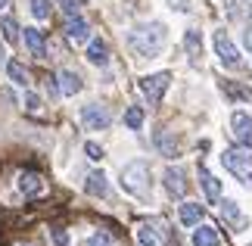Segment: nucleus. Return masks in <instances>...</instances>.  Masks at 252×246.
<instances>
[{
    "mask_svg": "<svg viewBox=\"0 0 252 246\" xmlns=\"http://www.w3.org/2000/svg\"><path fill=\"white\" fill-rule=\"evenodd\" d=\"M168 44V28L162 22H143V25H134L128 32V47L134 56H140V60H153V56H159L165 50Z\"/></svg>",
    "mask_w": 252,
    "mask_h": 246,
    "instance_id": "1",
    "label": "nucleus"
},
{
    "mask_svg": "<svg viewBox=\"0 0 252 246\" xmlns=\"http://www.w3.org/2000/svg\"><path fill=\"white\" fill-rule=\"evenodd\" d=\"M122 190L131 193V196H140L147 200L150 196V162L143 159H134L122 169Z\"/></svg>",
    "mask_w": 252,
    "mask_h": 246,
    "instance_id": "2",
    "label": "nucleus"
},
{
    "mask_svg": "<svg viewBox=\"0 0 252 246\" xmlns=\"http://www.w3.org/2000/svg\"><path fill=\"white\" fill-rule=\"evenodd\" d=\"M221 162L230 175H237V181H243L249 190H252V146H234V150H224L221 153Z\"/></svg>",
    "mask_w": 252,
    "mask_h": 246,
    "instance_id": "3",
    "label": "nucleus"
},
{
    "mask_svg": "<svg viewBox=\"0 0 252 246\" xmlns=\"http://www.w3.org/2000/svg\"><path fill=\"white\" fill-rule=\"evenodd\" d=\"M212 44H215V53H218V60H221V66L224 69H240V50L234 47V41H230V35L221 28V32H215L212 35Z\"/></svg>",
    "mask_w": 252,
    "mask_h": 246,
    "instance_id": "4",
    "label": "nucleus"
},
{
    "mask_svg": "<svg viewBox=\"0 0 252 246\" xmlns=\"http://www.w3.org/2000/svg\"><path fill=\"white\" fill-rule=\"evenodd\" d=\"M168 84H171V75H168V72H156V75H147V78L140 81V91L147 94L150 103H162V97H165Z\"/></svg>",
    "mask_w": 252,
    "mask_h": 246,
    "instance_id": "5",
    "label": "nucleus"
},
{
    "mask_svg": "<svg viewBox=\"0 0 252 246\" xmlns=\"http://www.w3.org/2000/svg\"><path fill=\"white\" fill-rule=\"evenodd\" d=\"M109 122H112V115L106 112V106H100V103H91V106L81 109V125L87 131H103V128H109Z\"/></svg>",
    "mask_w": 252,
    "mask_h": 246,
    "instance_id": "6",
    "label": "nucleus"
},
{
    "mask_svg": "<svg viewBox=\"0 0 252 246\" xmlns=\"http://www.w3.org/2000/svg\"><path fill=\"white\" fill-rule=\"evenodd\" d=\"M230 128H234V137L240 143L252 146V115L249 112H234L230 115Z\"/></svg>",
    "mask_w": 252,
    "mask_h": 246,
    "instance_id": "7",
    "label": "nucleus"
},
{
    "mask_svg": "<svg viewBox=\"0 0 252 246\" xmlns=\"http://www.w3.org/2000/svg\"><path fill=\"white\" fill-rule=\"evenodd\" d=\"M65 37H69L72 44H87L91 41V25H87L81 16H69V22H65Z\"/></svg>",
    "mask_w": 252,
    "mask_h": 246,
    "instance_id": "8",
    "label": "nucleus"
},
{
    "mask_svg": "<svg viewBox=\"0 0 252 246\" xmlns=\"http://www.w3.org/2000/svg\"><path fill=\"white\" fill-rule=\"evenodd\" d=\"M165 190L171 196H184V193H187V175H184L178 165L165 169Z\"/></svg>",
    "mask_w": 252,
    "mask_h": 246,
    "instance_id": "9",
    "label": "nucleus"
},
{
    "mask_svg": "<svg viewBox=\"0 0 252 246\" xmlns=\"http://www.w3.org/2000/svg\"><path fill=\"white\" fill-rule=\"evenodd\" d=\"M87 63H94V66L109 63V47H106V41H100V37L87 41Z\"/></svg>",
    "mask_w": 252,
    "mask_h": 246,
    "instance_id": "10",
    "label": "nucleus"
},
{
    "mask_svg": "<svg viewBox=\"0 0 252 246\" xmlns=\"http://www.w3.org/2000/svg\"><path fill=\"white\" fill-rule=\"evenodd\" d=\"M19 190H22L25 196H37V193H44V181H41V175H34V172H22V175H19Z\"/></svg>",
    "mask_w": 252,
    "mask_h": 246,
    "instance_id": "11",
    "label": "nucleus"
},
{
    "mask_svg": "<svg viewBox=\"0 0 252 246\" xmlns=\"http://www.w3.org/2000/svg\"><path fill=\"white\" fill-rule=\"evenodd\" d=\"M218 243H221V234L212 224H199L193 231V246H218Z\"/></svg>",
    "mask_w": 252,
    "mask_h": 246,
    "instance_id": "12",
    "label": "nucleus"
},
{
    "mask_svg": "<svg viewBox=\"0 0 252 246\" xmlns=\"http://www.w3.org/2000/svg\"><path fill=\"white\" fill-rule=\"evenodd\" d=\"M25 44H28V50H32V56H37V60H44V56H47L44 32H37V28H25Z\"/></svg>",
    "mask_w": 252,
    "mask_h": 246,
    "instance_id": "13",
    "label": "nucleus"
},
{
    "mask_svg": "<svg viewBox=\"0 0 252 246\" xmlns=\"http://www.w3.org/2000/svg\"><path fill=\"white\" fill-rule=\"evenodd\" d=\"M202 215H206V209H202L199 203H184L181 209H178V218H181V224H199L202 221Z\"/></svg>",
    "mask_w": 252,
    "mask_h": 246,
    "instance_id": "14",
    "label": "nucleus"
},
{
    "mask_svg": "<svg viewBox=\"0 0 252 246\" xmlns=\"http://www.w3.org/2000/svg\"><path fill=\"white\" fill-rule=\"evenodd\" d=\"M199 181H202V190H206L209 200L218 203V200H221V181L215 178V175H209L206 169H199Z\"/></svg>",
    "mask_w": 252,
    "mask_h": 246,
    "instance_id": "15",
    "label": "nucleus"
},
{
    "mask_svg": "<svg viewBox=\"0 0 252 246\" xmlns=\"http://www.w3.org/2000/svg\"><path fill=\"white\" fill-rule=\"evenodd\" d=\"M78 91H81V78L75 75V72H69V69L60 72V94L63 97H75Z\"/></svg>",
    "mask_w": 252,
    "mask_h": 246,
    "instance_id": "16",
    "label": "nucleus"
},
{
    "mask_svg": "<svg viewBox=\"0 0 252 246\" xmlns=\"http://www.w3.org/2000/svg\"><path fill=\"white\" fill-rule=\"evenodd\" d=\"M84 190L91 193V196H106V190H109V184H106V175H103V172H94V175H87V181H84Z\"/></svg>",
    "mask_w": 252,
    "mask_h": 246,
    "instance_id": "17",
    "label": "nucleus"
},
{
    "mask_svg": "<svg viewBox=\"0 0 252 246\" xmlns=\"http://www.w3.org/2000/svg\"><path fill=\"white\" fill-rule=\"evenodd\" d=\"M6 75H9V81L19 84V87H28V69L22 63H16V60H9L6 63Z\"/></svg>",
    "mask_w": 252,
    "mask_h": 246,
    "instance_id": "18",
    "label": "nucleus"
},
{
    "mask_svg": "<svg viewBox=\"0 0 252 246\" xmlns=\"http://www.w3.org/2000/svg\"><path fill=\"white\" fill-rule=\"evenodd\" d=\"M0 32H3V41H6V44H16L22 28H19V22H16L13 16H3V19H0Z\"/></svg>",
    "mask_w": 252,
    "mask_h": 246,
    "instance_id": "19",
    "label": "nucleus"
},
{
    "mask_svg": "<svg viewBox=\"0 0 252 246\" xmlns=\"http://www.w3.org/2000/svg\"><path fill=\"white\" fill-rule=\"evenodd\" d=\"M221 215H224V218H227L230 224H234V228H237V224H240V228L246 224L243 212H240V206H237V203H230V200H224V203H221Z\"/></svg>",
    "mask_w": 252,
    "mask_h": 246,
    "instance_id": "20",
    "label": "nucleus"
},
{
    "mask_svg": "<svg viewBox=\"0 0 252 246\" xmlns=\"http://www.w3.org/2000/svg\"><path fill=\"white\" fill-rule=\"evenodd\" d=\"M184 47H187V53L196 60V56H202V35L196 32V28H190L187 35H184Z\"/></svg>",
    "mask_w": 252,
    "mask_h": 246,
    "instance_id": "21",
    "label": "nucleus"
},
{
    "mask_svg": "<svg viewBox=\"0 0 252 246\" xmlns=\"http://www.w3.org/2000/svg\"><path fill=\"white\" fill-rule=\"evenodd\" d=\"M156 146H159L165 156H178V141H171L168 131H159V134H156Z\"/></svg>",
    "mask_w": 252,
    "mask_h": 246,
    "instance_id": "22",
    "label": "nucleus"
},
{
    "mask_svg": "<svg viewBox=\"0 0 252 246\" xmlns=\"http://www.w3.org/2000/svg\"><path fill=\"white\" fill-rule=\"evenodd\" d=\"M134 237H137V246H156V231H153L150 224H140V228L134 231Z\"/></svg>",
    "mask_w": 252,
    "mask_h": 246,
    "instance_id": "23",
    "label": "nucleus"
},
{
    "mask_svg": "<svg viewBox=\"0 0 252 246\" xmlns=\"http://www.w3.org/2000/svg\"><path fill=\"white\" fill-rule=\"evenodd\" d=\"M125 125H128L131 131H137V128L143 125V109H140V106H128V112H125Z\"/></svg>",
    "mask_w": 252,
    "mask_h": 246,
    "instance_id": "24",
    "label": "nucleus"
},
{
    "mask_svg": "<svg viewBox=\"0 0 252 246\" xmlns=\"http://www.w3.org/2000/svg\"><path fill=\"white\" fill-rule=\"evenodd\" d=\"M252 13V6L249 3H240V0H227V16L230 19H246Z\"/></svg>",
    "mask_w": 252,
    "mask_h": 246,
    "instance_id": "25",
    "label": "nucleus"
},
{
    "mask_svg": "<svg viewBox=\"0 0 252 246\" xmlns=\"http://www.w3.org/2000/svg\"><path fill=\"white\" fill-rule=\"evenodd\" d=\"M32 16L34 19H50V0H32Z\"/></svg>",
    "mask_w": 252,
    "mask_h": 246,
    "instance_id": "26",
    "label": "nucleus"
},
{
    "mask_svg": "<svg viewBox=\"0 0 252 246\" xmlns=\"http://www.w3.org/2000/svg\"><path fill=\"white\" fill-rule=\"evenodd\" d=\"M87 246H115L109 234H103V231H96L94 237H87Z\"/></svg>",
    "mask_w": 252,
    "mask_h": 246,
    "instance_id": "27",
    "label": "nucleus"
},
{
    "mask_svg": "<svg viewBox=\"0 0 252 246\" xmlns=\"http://www.w3.org/2000/svg\"><path fill=\"white\" fill-rule=\"evenodd\" d=\"M84 153H87V159H94V162H100V159H103V146H100V143H94V141H91V143H84Z\"/></svg>",
    "mask_w": 252,
    "mask_h": 246,
    "instance_id": "28",
    "label": "nucleus"
},
{
    "mask_svg": "<svg viewBox=\"0 0 252 246\" xmlns=\"http://www.w3.org/2000/svg\"><path fill=\"white\" fill-rule=\"evenodd\" d=\"M65 16H81V0H60Z\"/></svg>",
    "mask_w": 252,
    "mask_h": 246,
    "instance_id": "29",
    "label": "nucleus"
},
{
    "mask_svg": "<svg viewBox=\"0 0 252 246\" xmlns=\"http://www.w3.org/2000/svg\"><path fill=\"white\" fill-rule=\"evenodd\" d=\"M53 243L56 246H69V234H65L63 228H53Z\"/></svg>",
    "mask_w": 252,
    "mask_h": 246,
    "instance_id": "30",
    "label": "nucleus"
},
{
    "mask_svg": "<svg viewBox=\"0 0 252 246\" xmlns=\"http://www.w3.org/2000/svg\"><path fill=\"white\" fill-rule=\"evenodd\" d=\"M25 106H28L32 112H37V109H41V97H37V94H28V97H25Z\"/></svg>",
    "mask_w": 252,
    "mask_h": 246,
    "instance_id": "31",
    "label": "nucleus"
},
{
    "mask_svg": "<svg viewBox=\"0 0 252 246\" xmlns=\"http://www.w3.org/2000/svg\"><path fill=\"white\" fill-rule=\"evenodd\" d=\"M171 9H178V13H190V0H171Z\"/></svg>",
    "mask_w": 252,
    "mask_h": 246,
    "instance_id": "32",
    "label": "nucleus"
},
{
    "mask_svg": "<svg viewBox=\"0 0 252 246\" xmlns=\"http://www.w3.org/2000/svg\"><path fill=\"white\" fill-rule=\"evenodd\" d=\"M243 44H246V50L252 53V25H246V32H243Z\"/></svg>",
    "mask_w": 252,
    "mask_h": 246,
    "instance_id": "33",
    "label": "nucleus"
},
{
    "mask_svg": "<svg viewBox=\"0 0 252 246\" xmlns=\"http://www.w3.org/2000/svg\"><path fill=\"white\" fill-rule=\"evenodd\" d=\"M3 6H9V0H0V9H3Z\"/></svg>",
    "mask_w": 252,
    "mask_h": 246,
    "instance_id": "34",
    "label": "nucleus"
},
{
    "mask_svg": "<svg viewBox=\"0 0 252 246\" xmlns=\"http://www.w3.org/2000/svg\"><path fill=\"white\" fill-rule=\"evenodd\" d=\"M19 246H25V243H19Z\"/></svg>",
    "mask_w": 252,
    "mask_h": 246,
    "instance_id": "35",
    "label": "nucleus"
}]
</instances>
